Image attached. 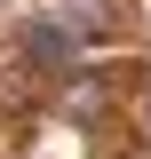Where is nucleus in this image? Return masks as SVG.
I'll list each match as a JSON object with an SVG mask.
<instances>
[{
	"mask_svg": "<svg viewBox=\"0 0 151 159\" xmlns=\"http://www.w3.org/2000/svg\"><path fill=\"white\" fill-rule=\"evenodd\" d=\"M24 56H32L40 72H72L80 64V40L64 32V24H24Z\"/></svg>",
	"mask_w": 151,
	"mask_h": 159,
	"instance_id": "obj_1",
	"label": "nucleus"
}]
</instances>
